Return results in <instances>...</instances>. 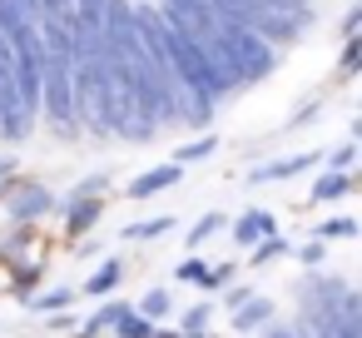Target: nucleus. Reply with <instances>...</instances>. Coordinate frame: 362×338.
I'll use <instances>...</instances> for the list:
<instances>
[{
	"label": "nucleus",
	"mask_w": 362,
	"mask_h": 338,
	"mask_svg": "<svg viewBox=\"0 0 362 338\" xmlns=\"http://www.w3.org/2000/svg\"><path fill=\"white\" fill-rule=\"evenodd\" d=\"M214 40H218V60H223V70L233 75V85H258V80H268L273 65H278L273 40H263V35L248 30V26H228V21H218Z\"/></svg>",
	"instance_id": "nucleus-1"
},
{
	"label": "nucleus",
	"mask_w": 362,
	"mask_h": 338,
	"mask_svg": "<svg viewBox=\"0 0 362 338\" xmlns=\"http://www.w3.org/2000/svg\"><path fill=\"white\" fill-rule=\"evenodd\" d=\"M105 65V85H100V115H105V135H129V140H149L139 125V100H134V80L124 70V60L100 55Z\"/></svg>",
	"instance_id": "nucleus-2"
},
{
	"label": "nucleus",
	"mask_w": 362,
	"mask_h": 338,
	"mask_svg": "<svg viewBox=\"0 0 362 338\" xmlns=\"http://www.w3.org/2000/svg\"><path fill=\"white\" fill-rule=\"evenodd\" d=\"M70 65H75V55L40 45V105L60 130H75V75H70Z\"/></svg>",
	"instance_id": "nucleus-3"
},
{
	"label": "nucleus",
	"mask_w": 362,
	"mask_h": 338,
	"mask_svg": "<svg viewBox=\"0 0 362 338\" xmlns=\"http://www.w3.org/2000/svg\"><path fill=\"white\" fill-rule=\"evenodd\" d=\"M347 278H337V274H313V278H303L298 283V308H303V328H317V323H327L332 313H337V303L347 298Z\"/></svg>",
	"instance_id": "nucleus-4"
},
{
	"label": "nucleus",
	"mask_w": 362,
	"mask_h": 338,
	"mask_svg": "<svg viewBox=\"0 0 362 338\" xmlns=\"http://www.w3.org/2000/svg\"><path fill=\"white\" fill-rule=\"evenodd\" d=\"M6 209H11V219H16V224H35V219H45V214L55 209V194H50L45 184H25V189H16V194H11V204H6Z\"/></svg>",
	"instance_id": "nucleus-5"
},
{
	"label": "nucleus",
	"mask_w": 362,
	"mask_h": 338,
	"mask_svg": "<svg viewBox=\"0 0 362 338\" xmlns=\"http://www.w3.org/2000/svg\"><path fill=\"white\" fill-rule=\"evenodd\" d=\"M308 164H317V154H288V159H268V164H258L248 179H253V184H273V179H293V174H303Z\"/></svg>",
	"instance_id": "nucleus-6"
},
{
	"label": "nucleus",
	"mask_w": 362,
	"mask_h": 338,
	"mask_svg": "<svg viewBox=\"0 0 362 338\" xmlns=\"http://www.w3.org/2000/svg\"><path fill=\"white\" fill-rule=\"evenodd\" d=\"M179 174H184V164H159V169H149V174H139V179L129 184V199H149V194L179 184Z\"/></svg>",
	"instance_id": "nucleus-7"
},
{
	"label": "nucleus",
	"mask_w": 362,
	"mask_h": 338,
	"mask_svg": "<svg viewBox=\"0 0 362 338\" xmlns=\"http://www.w3.org/2000/svg\"><path fill=\"white\" fill-rule=\"evenodd\" d=\"M273 318V298H263V293H248L238 308H233V328L238 333H248V328H258V323H268Z\"/></svg>",
	"instance_id": "nucleus-8"
},
{
	"label": "nucleus",
	"mask_w": 362,
	"mask_h": 338,
	"mask_svg": "<svg viewBox=\"0 0 362 338\" xmlns=\"http://www.w3.org/2000/svg\"><path fill=\"white\" fill-rule=\"evenodd\" d=\"M263 234H278V229H273V219H268L263 209H248V214H238V219H233V244H258Z\"/></svg>",
	"instance_id": "nucleus-9"
},
{
	"label": "nucleus",
	"mask_w": 362,
	"mask_h": 338,
	"mask_svg": "<svg viewBox=\"0 0 362 338\" xmlns=\"http://www.w3.org/2000/svg\"><path fill=\"white\" fill-rule=\"evenodd\" d=\"M100 209H105V204H100L95 194H85V199L70 194V204H65V224H70V234H85V229L100 219Z\"/></svg>",
	"instance_id": "nucleus-10"
},
{
	"label": "nucleus",
	"mask_w": 362,
	"mask_h": 338,
	"mask_svg": "<svg viewBox=\"0 0 362 338\" xmlns=\"http://www.w3.org/2000/svg\"><path fill=\"white\" fill-rule=\"evenodd\" d=\"M124 278V264L119 259H105L90 278H85V293H95V298H105V293H115V283Z\"/></svg>",
	"instance_id": "nucleus-11"
},
{
	"label": "nucleus",
	"mask_w": 362,
	"mask_h": 338,
	"mask_svg": "<svg viewBox=\"0 0 362 338\" xmlns=\"http://www.w3.org/2000/svg\"><path fill=\"white\" fill-rule=\"evenodd\" d=\"M347 189H352V179H347L342 169H327V174L313 184V204H332V199H342Z\"/></svg>",
	"instance_id": "nucleus-12"
},
{
	"label": "nucleus",
	"mask_w": 362,
	"mask_h": 338,
	"mask_svg": "<svg viewBox=\"0 0 362 338\" xmlns=\"http://www.w3.org/2000/svg\"><path fill=\"white\" fill-rule=\"evenodd\" d=\"M30 21H35V11H25L21 0H0V35H6V40H11L21 26H30Z\"/></svg>",
	"instance_id": "nucleus-13"
},
{
	"label": "nucleus",
	"mask_w": 362,
	"mask_h": 338,
	"mask_svg": "<svg viewBox=\"0 0 362 338\" xmlns=\"http://www.w3.org/2000/svg\"><path fill=\"white\" fill-rule=\"evenodd\" d=\"M124 308H129V303H105V308H100L95 318H85V328H80L75 338H95V333H110V328L119 323V313H124Z\"/></svg>",
	"instance_id": "nucleus-14"
},
{
	"label": "nucleus",
	"mask_w": 362,
	"mask_h": 338,
	"mask_svg": "<svg viewBox=\"0 0 362 338\" xmlns=\"http://www.w3.org/2000/svg\"><path fill=\"white\" fill-rule=\"evenodd\" d=\"M110 333H115V338H149V333H154V323H149L144 313H134V308H124V313H119V323H115Z\"/></svg>",
	"instance_id": "nucleus-15"
},
{
	"label": "nucleus",
	"mask_w": 362,
	"mask_h": 338,
	"mask_svg": "<svg viewBox=\"0 0 362 338\" xmlns=\"http://www.w3.org/2000/svg\"><path fill=\"white\" fill-rule=\"evenodd\" d=\"M169 308H174V298H169L164 288H149V293L139 298V308H134V313H144L149 323H159V318H169Z\"/></svg>",
	"instance_id": "nucleus-16"
},
{
	"label": "nucleus",
	"mask_w": 362,
	"mask_h": 338,
	"mask_svg": "<svg viewBox=\"0 0 362 338\" xmlns=\"http://www.w3.org/2000/svg\"><path fill=\"white\" fill-rule=\"evenodd\" d=\"M169 229H174V219L164 214V219H144V224H129V229H124V239H129V244H139V239H159V234H169Z\"/></svg>",
	"instance_id": "nucleus-17"
},
{
	"label": "nucleus",
	"mask_w": 362,
	"mask_h": 338,
	"mask_svg": "<svg viewBox=\"0 0 362 338\" xmlns=\"http://www.w3.org/2000/svg\"><path fill=\"white\" fill-rule=\"evenodd\" d=\"M209 323H214V303L204 298V303H194V308L184 313V323H179V328H184V333H204Z\"/></svg>",
	"instance_id": "nucleus-18"
},
{
	"label": "nucleus",
	"mask_w": 362,
	"mask_h": 338,
	"mask_svg": "<svg viewBox=\"0 0 362 338\" xmlns=\"http://www.w3.org/2000/svg\"><path fill=\"white\" fill-rule=\"evenodd\" d=\"M209 154H214V135H204V140L184 145V150L174 154V164H194V159H209Z\"/></svg>",
	"instance_id": "nucleus-19"
},
{
	"label": "nucleus",
	"mask_w": 362,
	"mask_h": 338,
	"mask_svg": "<svg viewBox=\"0 0 362 338\" xmlns=\"http://www.w3.org/2000/svg\"><path fill=\"white\" fill-rule=\"evenodd\" d=\"M278 254H288V239L263 234V239H258V249H253V264H268V259H278Z\"/></svg>",
	"instance_id": "nucleus-20"
},
{
	"label": "nucleus",
	"mask_w": 362,
	"mask_h": 338,
	"mask_svg": "<svg viewBox=\"0 0 362 338\" xmlns=\"http://www.w3.org/2000/svg\"><path fill=\"white\" fill-rule=\"evenodd\" d=\"M218 229H223V219H218V214H204V219H199V224L189 229V244L199 249V244H204V239H214Z\"/></svg>",
	"instance_id": "nucleus-21"
},
{
	"label": "nucleus",
	"mask_w": 362,
	"mask_h": 338,
	"mask_svg": "<svg viewBox=\"0 0 362 338\" xmlns=\"http://www.w3.org/2000/svg\"><path fill=\"white\" fill-rule=\"evenodd\" d=\"M40 313H60L65 303H70V288H50V293H40V298H30Z\"/></svg>",
	"instance_id": "nucleus-22"
},
{
	"label": "nucleus",
	"mask_w": 362,
	"mask_h": 338,
	"mask_svg": "<svg viewBox=\"0 0 362 338\" xmlns=\"http://www.w3.org/2000/svg\"><path fill=\"white\" fill-rule=\"evenodd\" d=\"M352 234H357L352 219H327V224L317 229V239H352Z\"/></svg>",
	"instance_id": "nucleus-23"
},
{
	"label": "nucleus",
	"mask_w": 362,
	"mask_h": 338,
	"mask_svg": "<svg viewBox=\"0 0 362 338\" xmlns=\"http://www.w3.org/2000/svg\"><path fill=\"white\" fill-rule=\"evenodd\" d=\"M322 254H327V244H322V239H313V244H303V249H298V259H303L308 269H317V264H322Z\"/></svg>",
	"instance_id": "nucleus-24"
},
{
	"label": "nucleus",
	"mask_w": 362,
	"mask_h": 338,
	"mask_svg": "<svg viewBox=\"0 0 362 338\" xmlns=\"http://www.w3.org/2000/svg\"><path fill=\"white\" fill-rule=\"evenodd\" d=\"M25 244H30V234H25V229H21V234H16V239H11V244H6V249H0V259H11V264H16V259H21V254H25Z\"/></svg>",
	"instance_id": "nucleus-25"
},
{
	"label": "nucleus",
	"mask_w": 362,
	"mask_h": 338,
	"mask_svg": "<svg viewBox=\"0 0 362 338\" xmlns=\"http://www.w3.org/2000/svg\"><path fill=\"white\" fill-rule=\"evenodd\" d=\"M347 164H352V145H342V150L327 154V169H347Z\"/></svg>",
	"instance_id": "nucleus-26"
},
{
	"label": "nucleus",
	"mask_w": 362,
	"mask_h": 338,
	"mask_svg": "<svg viewBox=\"0 0 362 338\" xmlns=\"http://www.w3.org/2000/svg\"><path fill=\"white\" fill-rule=\"evenodd\" d=\"M268 338H303V328H298V323H273Z\"/></svg>",
	"instance_id": "nucleus-27"
},
{
	"label": "nucleus",
	"mask_w": 362,
	"mask_h": 338,
	"mask_svg": "<svg viewBox=\"0 0 362 338\" xmlns=\"http://www.w3.org/2000/svg\"><path fill=\"white\" fill-rule=\"evenodd\" d=\"M248 293H253V288H248V283H243V288H228V308H238V303H243V298H248Z\"/></svg>",
	"instance_id": "nucleus-28"
},
{
	"label": "nucleus",
	"mask_w": 362,
	"mask_h": 338,
	"mask_svg": "<svg viewBox=\"0 0 362 338\" xmlns=\"http://www.w3.org/2000/svg\"><path fill=\"white\" fill-rule=\"evenodd\" d=\"M11 174H16V159H11V154H0V184H6Z\"/></svg>",
	"instance_id": "nucleus-29"
},
{
	"label": "nucleus",
	"mask_w": 362,
	"mask_h": 338,
	"mask_svg": "<svg viewBox=\"0 0 362 338\" xmlns=\"http://www.w3.org/2000/svg\"><path fill=\"white\" fill-rule=\"evenodd\" d=\"M303 338H332L327 328H303Z\"/></svg>",
	"instance_id": "nucleus-30"
},
{
	"label": "nucleus",
	"mask_w": 362,
	"mask_h": 338,
	"mask_svg": "<svg viewBox=\"0 0 362 338\" xmlns=\"http://www.w3.org/2000/svg\"><path fill=\"white\" fill-rule=\"evenodd\" d=\"M184 338H209V328H204V333H184Z\"/></svg>",
	"instance_id": "nucleus-31"
}]
</instances>
